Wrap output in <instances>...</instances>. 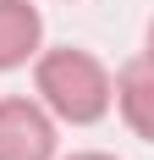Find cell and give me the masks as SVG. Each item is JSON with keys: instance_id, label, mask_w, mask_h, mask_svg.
I'll return each mask as SVG.
<instances>
[{"instance_id": "obj_1", "label": "cell", "mask_w": 154, "mask_h": 160, "mask_svg": "<svg viewBox=\"0 0 154 160\" xmlns=\"http://www.w3.org/2000/svg\"><path fill=\"white\" fill-rule=\"evenodd\" d=\"M39 99H44V111H55L61 122H99L110 111V99H116V83L99 61H94L88 50H50L39 55Z\"/></svg>"}, {"instance_id": "obj_2", "label": "cell", "mask_w": 154, "mask_h": 160, "mask_svg": "<svg viewBox=\"0 0 154 160\" xmlns=\"http://www.w3.org/2000/svg\"><path fill=\"white\" fill-rule=\"evenodd\" d=\"M0 160H55V122L33 99H0Z\"/></svg>"}, {"instance_id": "obj_3", "label": "cell", "mask_w": 154, "mask_h": 160, "mask_svg": "<svg viewBox=\"0 0 154 160\" xmlns=\"http://www.w3.org/2000/svg\"><path fill=\"white\" fill-rule=\"evenodd\" d=\"M116 105H121L127 127L154 144V55H138V61L121 66V78H116Z\"/></svg>"}, {"instance_id": "obj_4", "label": "cell", "mask_w": 154, "mask_h": 160, "mask_svg": "<svg viewBox=\"0 0 154 160\" xmlns=\"http://www.w3.org/2000/svg\"><path fill=\"white\" fill-rule=\"evenodd\" d=\"M44 39V22L28 0H0V72L22 66Z\"/></svg>"}, {"instance_id": "obj_5", "label": "cell", "mask_w": 154, "mask_h": 160, "mask_svg": "<svg viewBox=\"0 0 154 160\" xmlns=\"http://www.w3.org/2000/svg\"><path fill=\"white\" fill-rule=\"evenodd\" d=\"M72 160H116V155H99V149H88V155H72Z\"/></svg>"}, {"instance_id": "obj_6", "label": "cell", "mask_w": 154, "mask_h": 160, "mask_svg": "<svg viewBox=\"0 0 154 160\" xmlns=\"http://www.w3.org/2000/svg\"><path fill=\"white\" fill-rule=\"evenodd\" d=\"M149 55H154V22H149Z\"/></svg>"}]
</instances>
